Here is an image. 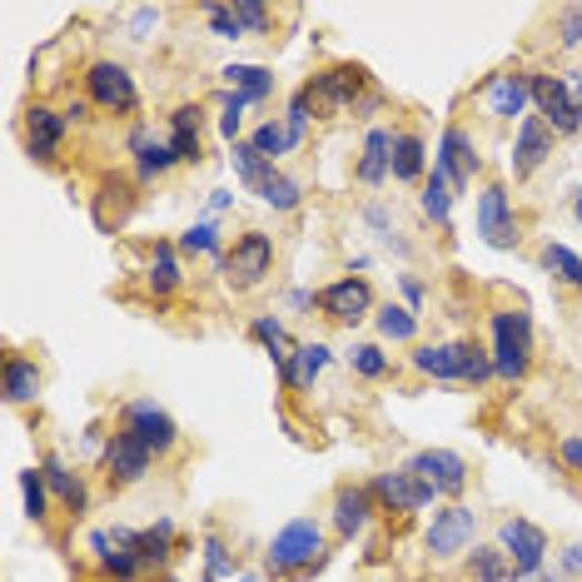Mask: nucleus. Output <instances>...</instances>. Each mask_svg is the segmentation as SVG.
I'll use <instances>...</instances> for the list:
<instances>
[{"instance_id": "obj_1", "label": "nucleus", "mask_w": 582, "mask_h": 582, "mask_svg": "<svg viewBox=\"0 0 582 582\" xmlns=\"http://www.w3.org/2000/svg\"><path fill=\"white\" fill-rule=\"evenodd\" d=\"M489 354H493V374L503 384H523L533 374V354H537V338H533V314L523 304H503V309L489 314Z\"/></svg>"}, {"instance_id": "obj_2", "label": "nucleus", "mask_w": 582, "mask_h": 582, "mask_svg": "<svg viewBox=\"0 0 582 582\" xmlns=\"http://www.w3.org/2000/svg\"><path fill=\"white\" fill-rule=\"evenodd\" d=\"M329 558V533H324L319 517H294L264 548V568L274 578H314Z\"/></svg>"}, {"instance_id": "obj_3", "label": "nucleus", "mask_w": 582, "mask_h": 582, "mask_svg": "<svg viewBox=\"0 0 582 582\" xmlns=\"http://www.w3.org/2000/svg\"><path fill=\"white\" fill-rule=\"evenodd\" d=\"M368 90H374V76H368L364 66H354V60L324 66L304 80V95H309L314 115H324V120H334V115H344V110H358V100H364Z\"/></svg>"}, {"instance_id": "obj_4", "label": "nucleus", "mask_w": 582, "mask_h": 582, "mask_svg": "<svg viewBox=\"0 0 582 582\" xmlns=\"http://www.w3.org/2000/svg\"><path fill=\"white\" fill-rule=\"evenodd\" d=\"M85 100L95 105V110L105 115H135L140 110V85H135V70L125 66V60L115 56H95L90 66H85Z\"/></svg>"}, {"instance_id": "obj_5", "label": "nucleus", "mask_w": 582, "mask_h": 582, "mask_svg": "<svg viewBox=\"0 0 582 582\" xmlns=\"http://www.w3.org/2000/svg\"><path fill=\"white\" fill-rule=\"evenodd\" d=\"M219 274H225V284L235 294H254L259 284H269L274 235H264V229H245V235H235V245H229L225 259H219Z\"/></svg>"}, {"instance_id": "obj_6", "label": "nucleus", "mask_w": 582, "mask_h": 582, "mask_svg": "<svg viewBox=\"0 0 582 582\" xmlns=\"http://www.w3.org/2000/svg\"><path fill=\"white\" fill-rule=\"evenodd\" d=\"M423 548H428L433 563H453V558L473 553L479 548V513L468 503H443L433 513L428 533H423Z\"/></svg>"}, {"instance_id": "obj_7", "label": "nucleus", "mask_w": 582, "mask_h": 582, "mask_svg": "<svg viewBox=\"0 0 582 582\" xmlns=\"http://www.w3.org/2000/svg\"><path fill=\"white\" fill-rule=\"evenodd\" d=\"M433 169H438L443 179L453 185V195H468L473 179L483 175V155H479V140H473V130H463L458 120L443 125L438 145H433Z\"/></svg>"}, {"instance_id": "obj_8", "label": "nucleus", "mask_w": 582, "mask_h": 582, "mask_svg": "<svg viewBox=\"0 0 582 582\" xmlns=\"http://www.w3.org/2000/svg\"><path fill=\"white\" fill-rule=\"evenodd\" d=\"M527 85H533V115L558 135V140H573L582 135V110L568 95L563 76H548V70H527Z\"/></svg>"}, {"instance_id": "obj_9", "label": "nucleus", "mask_w": 582, "mask_h": 582, "mask_svg": "<svg viewBox=\"0 0 582 582\" xmlns=\"http://www.w3.org/2000/svg\"><path fill=\"white\" fill-rule=\"evenodd\" d=\"M404 468L418 473V479L438 493V503H463L468 479H473L468 458H463V453H453V448H418V453H408Z\"/></svg>"}, {"instance_id": "obj_10", "label": "nucleus", "mask_w": 582, "mask_h": 582, "mask_svg": "<svg viewBox=\"0 0 582 582\" xmlns=\"http://www.w3.org/2000/svg\"><path fill=\"white\" fill-rule=\"evenodd\" d=\"M100 468H105V479H110V489H135V483H145L155 473V448L115 423V433L105 438Z\"/></svg>"}, {"instance_id": "obj_11", "label": "nucleus", "mask_w": 582, "mask_h": 582, "mask_svg": "<svg viewBox=\"0 0 582 582\" xmlns=\"http://www.w3.org/2000/svg\"><path fill=\"white\" fill-rule=\"evenodd\" d=\"M479 235L489 249L523 245V215L513 209V195H507L503 179H489V185L479 189Z\"/></svg>"}, {"instance_id": "obj_12", "label": "nucleus", "mask_w": 582, "mask_h": 582, "mask_svg": "<svg viewBox=\"0 0 582 582\" xmlns=\"http://www.w3.org/2000/svg\"><path fill=\"white\" fill-rule=\"evenodd\" d=\"M319 314L338 329H354V324L374 319L378 314V294L368 279H358V274H344V279L324 284L319 289Z\"/></svg>"}, {"instance_id": "obj_13", "label": "nucleus", "mask_w": 582, "mask_h": 582, "mask_svg": "<svg viewBox=\"0 0 582 582\" xmlns=\"http://www.w3.org/2000/svg\"><path fill=\"white\" fill-rule=\"evenodd\" d=\"M66 135H70L66 110H56V105H46V100L26 105V115H20V140H26V155L36 165H56L60 150H66Z\"/></svg>"}, {"instance_id": "obj_14", "label": "nucleus", "mask_w": 582, "mask_h": 582, "mask_svg": "<svg viewBox=\"0 0 582 582\" xmlns=\"http://www.w3.org/2000/svg\"><path fill=\"white\" fill-rule=\"evenodd\" d=\"M368 493H374L378 513H394V517H408V513H423V507L438 503V493L408 468H384L368 479Z\"/></svg>"}, {"instance_id": "obj_15", "label": "nucleus", "mask_w": 582, "mask_h": 582, "mask_svg": "<svg viewBox=\"0 0 582 582\" xmlns=\"http://www.w3.org/2000/svg\"><path fill=\"white\" fill-rule=\"evenodd\" d=\"M499 548L507 553V563H513V573H543L548 568V553H553V543H548V533L533 523V517H503L499 523Z\"/></svg>"}, {"instance_id": "obj_16", "label": "nucleus", "mask_w": 582, "mask_h": 582, "mask_svg": "<svg viewBox=\"0 0 582 582\" xmlns=\"http://www.w3.org/2000/svg\"><path fill=\"white\" fill-rule=\"evenodd\" d=\"M120 428H130L140 443H150L155 458H169V453L179 448V438H185V433H179V423L169 418L155 398H130V404L120 408Z\"/></svg>"}, {"instance_id": "obj_17", "label": "nucleus", "mask_w": 582, "mask_h": 582, "mask_svg": "<svg viewBox=\"0 0 582 582\" xmlns=\"http://www.w3.org/2000/svg\"><path fill=\"white\" fill-rule=\"evenodd\" d=\"M374 517H378V503H374V493H368V483H338L334 499H329L334 537L354 543V537H364L368 527H374Z\"/></svg>"}, {"instance_id": "obj_18", "label": "nucleus", "mask_w": 582, "mask_h": 582, "mask_svg": "<svg viewBox=\"0 0 582 582\" xmlns=\"http://www.w3.org/2000/svg\"><path fill=\"white\" fill-rule=\"evenodd\" d=\"M483 105H489V115L499 125H523L527 120V105H533V85H527V70H499V76H489L483 85Z\"/></svg>"}, {"instance_id": "obj_19", "label": "nucleus", "mask_w": 582, "mask_h": 582, "mask_svg": "<svg viewBox=\"0 0 582 582\" xmlns=\"http://www.w3.org/2000/svg\"><path fill=\"white\" fill-rule=\"evenodd\" d=\"M553 155H558V135L548 130L537 115H527V120L517 125V135H513V155H507V160H513V179H517V185L533 179L537 169L553 160Z\"/></svg>"}, {"instance_id": "obj_20", "label": "nucleus", "mask_w": 582, "mask_h": 582, "mask_svg": "<svg viewBox=\"0 0 582 582\" xmlns=\"http://www.w3.org/2000/svg\"><path fill=\"white\" fill-rule=\"evenodd\" d=\"M169 150H175L179 165H199L205 160V105L189 100V105H175L169 110Z\"/></svg>"}, {"instance_id": "obj_21", "label": "nucleus", "mask_w": 582, "mask_h": 582, "mask_svg": "<svg viewBox=\"0 0 582 582\" xmlns=\"http://www.w3.org/2000/svg\"><path fill=\"white\" fill-rule=\"evenodd\" d=\"M354 179L364 189H378V185L394 179V130H388V125H368L364 150H358V165H354Z\"/></svg>"}, {"instance_id": "obj_22", "label": "nucleus", "mask_w": 582, "mask_h": 582, "mask_svg": "<svg viewBox=\"0 0 582 582\" xmlns=\"http://www.w3.org/2000/svg\"><path fill=\"white\" fill-rule=\"evenodd\" d=\"M0 394H6L10 408H30L40 404V394H46V374H40L36 358L26 354H6V364H0Z\"/></svg>"}, {"instance_id": "obj_23", "label": "nucleus", "mask_w": 582, "mask_h": 582, "mask_svg": "<svg viewBox=\"0 0 582 582\" xmlns=\"http://www.w3.org/2000/svg\"><path fill=\"white\" fill-rule=\"evenodd\" d=\"M125 150L135 155V179H140V185H155V179H165L169 169L179 165L169 140H155L150 125H135V130L125 135Z\"/></svg>"}, {"instance_id": "obj_24", "label": "nucleus", "mask_w": 582, "mask_h": 582, "mask_svg": "<svg viewBox=\"0 0 582 582\" xmlns=\"http://www.w3.org/2000/svg\"><path fill=\"white\" fill-rule=\"evenodd\" d=\"M40 473H46V483H50V499L66 507L70 517L90 513V489H85V473L70 468L60 453H46V458H40Z\"/></svg>"}, {"instance_id": "obj_25", "label": "nucleus", "mask_w": 582, "mask_h": 582, "mask_svg": "<svg viewBox=\"0 0 582 582\" xmlns=\"http://www.w3.org/2000/svg\"><path fill=\"white\" fill-rule=\"evenodd\" d=\"M408 364L433 384H463V338H443V344H418Z\"/></svg>"}, {"instance_id": "obj_26", "label": "nucleus", "mask_w": 582, "mask_h": 582, "mask_svg": "<svg viewBox=\"0 0 582 582\" xmlns=\"http://www.w3.org/2000/svg\"><path fill=\"white\" fill-rule=\"evenodd\" d=\"M145 289L155 299H169V294L185 289V264H179V239H155L150 264H145Z\"/></svg>"}, {"instance_id": "obj_27", "label": "nucleus", "mask_w": 582, "mask_h": 582, "mask_svg": "<svg viewBox=\"0 0 582 582\" xmlns=\"http://www.w3.org/2000/svg\"><path fill=\"white\" fill-rule=\"evenodd\" d=\"M329 358H334V348L319 344V338H309V344L294 348V358L279 368V384L289 388V394H304V388H314V378L329 368Z\"/></svg>"}, {"instance_id": "obj_28", "label": "nucleus", "mask_w": 582, "mask_h": 582, "mask_svg": "<svg viewBox=\"0 0 582 582\" xmlns=\"http://www.w3.org/2000/svg\"><path fill=\"white\" fill-rule=\"evenodd\" d=\"M433 155H428V145H423V135L418 130H394V179L398 185H418L423 189V179H428V165Z\"/></svg>"}, {"instance_id": "obj_29", "label": "nucleus", "mask_w": 582, "mask_h": 582, "mask_svg": "<svg viewBox=\"0 0 582 582\" xmlns=\"http://www.w3.org/2000/svg\"><path fill=\"white\" fill-rule=\"evenodd\" d=\"M537 264L548 269V279H553L558 289L582 294V254H578V249H568V245H558V239H548V245L537 249Z\"/></svg>"}, {"instance_id": "obj_30", "label": "nucleus", "mask_w": 582, "mask_h": 582, "mask_svg": "<svg viewBox=\"0 0 582 582\" xmlns=\"http://www.w3.org/2000/svg\"><path fill=\"white\" fill-rule=\"evenodd\" d=\"M453 205H458L453 185L438 175V169H428V179H423V189H418V209H423V219H428L433 229H448V225H453Z\"/></svg>"}, {"instance_id": "obj_31", "label": "nucleus", "mask_w": 582, "mask_h": 582, "mask_svg": "<svg viewBox=\"0 0 582 582\" xmlns=\"http://www.w3.org/2000/svg\"><path fill=\"white\" fill-rule=\"evenodd\" d=\"M219 80H225V90L245 95L249 105H264V100L274 95V70H264V66H245V60L225 66V70H219Z\"/></svg>"}, {"instance_id": "obj_32", "label": "nucleus", "mask_w": 582, "mask_h": 582, "mask_svg": "<svg viewBox=\"0 0 582 582\" xmlns=\"http://www.w3.org/2000/svg\"><path fill=\"white\" fill-rule=\"evenodd\" d=\"M249 338L274 358V368H284L294 358V348H299L289 338V329H284V319H274V314H254V319H249Z\"/></svg>"}, {"instance_id": "obj_33", "label": "nucleus", "mask_w": 582, "mask_h": 582, "mask_svg": "<svg viewBox=\"0 0 582 582\" xmlns=\"http://www.w3.org/2000/svg\"><path fill=\"white\" fill-rule=\"evenodd\" d=\"M374 329H378V344H414L418 338V314L408 304H378L374 314Z\"/></svg>"}, {"instance_id": "obj_34", "label": "nucleus", "mask_w": 582, "mask_h": 582, "mask_svg": "<svg viewBox=\"0 0 582 582\" xmlns=\"http://www.w3.org/2000/svg\"><path fill=\"white\" fill-rule=\"evenodd\" d=\"M140 558L150 573H165L175 558V517H155V527H140Z\"/></svg>"}, {"instance_id": "obj_35", "label": "nucleus", "mask_w": 582, "mask_h": 582, "mask_svg": "<svg viewBox=\"0 0 582 582\" xmlns=\"http://www.w3.org/2000/svg\"><path fill=\"white\" fill-rule=\"evenodd\" d=\"M344 358H348V368H354V378H364V384H384V378L394 374V358H388L384 344H374V338H358Z\"/></svg>"}, {"instance_id": "obj_36", "label": "nucleus", "mask_w": 582, "mask_h": 582, "mask_svg": "<svg viewBox=\"0 0 582 582\" xmlns=\"http://www.w3.org/2000/svg\"><path fill=\"white\" fill-rule=\"evenodd\" d=\"M229 160H235V175H239V185H245L249 195H259V189L269 185V175H274V169H279V165H274V160H264V155L254 150L249 140L229 145Z\"/></svg>"}, {"instance_id": "obj_37", "label": "nucleus", "mask_w": 582, "mask_h": 582, "mask_svg": "<svg viewBox=\"0 0 582 582\" xmlns=\"http://www.w3.org/2000/svg\"><path fill=\"white\" fill-rule=\"evenodd\" d=\"M468 578L473 582H513V563H507V553L499 543H479L468 553Z\"/></svg>"}, {"instance_id": "obj_38", "label": "nucleus", "mask_w": 582, "mask_h": 582, "mask_svg": "<svg viewBox=\"0 0 582 582\" xmlns=\"http://www.w3.org/2000/svg\"><path fill=\"white\" fill-rule=\"evenodd\" d=\"M225 235H219V225L215 219H195V225L185 229V235H179V254H205V259H225Z\"/></svg>"}, {"instance_id": "obj_39", "label": "nucleus", "mask_w": 582, "mask_h": 582, "mask_svg": "<svg viewBox=\"0 0 582 582\" xmlns=\"http://www.w3.org/2000/svg\"><path fill=\"white\" fill-rule=\"evenodd\" d=\"M259 199L274 209V215H294V209L304 205V179L284 175V169H274V175H269V185L259 189Z\"/></svg>"}, {"instance_id": "obj_40", "label": "nucleus", "mask_w": 582, "mask_h": 582, "mask_svg": "<svg viewBox=\"0 0 582 582\" xmlns=\"http://www.w3.org/2000/svg\"><path fill=\"white\" fill-rule=\"evenodd\" d=\"M20 499H26L30 523H40V527L50 523V503H56V499H50V483H46V473H40V463L20 473Z\"/></svg>"}, {"instance_id": "obj_41", "label": "nucleus", "mask_w": 582, "mask_h": 582, "mask_svg": "<svg viewBox=\"0 0 582 582\" xmlns=\"http://www.w3.org/2000/svg\"><path fill=\"white\" fill-rule=\"evenodd\" d=\"M249 145L264 155V160H274V165H279L284 155H294V140H289V130H284L279 115H274V120H264V125H254Z\"/></svg>"}, {"instance_id": "obj_42", "label": "nucleus", "mask_w": 582, "mask_h": 582, "mask_svg": "<svg viewBox=\"0 0 582 582\" xmlns=\"http://www.w3.org/2000/svg\"><path fill=\"white\" fill-rule=\"evenodd\" d=\"M284 130H289V140H294V150H299L304 140H309V125H314V105H309V95H304V85L289 95V105H284Z\"/></svg>"}, {"instance_id": "obj_43", "label": "nucleus", "mask_w": 582, "mask_h": 582, "mask_svg": "<svg viewBox=\"0 0 582 582\" xmlns=\"http://www.w3.org/2000/svg\"><path fill=\"white\" fill-rule=\"evenodd\" d=\"M493 354H489V344H479V338H463V384H473V388H483V384H493Z\"/></svg>"}, {"instance_id": "obj_44", "label": "nucleus", "mask_w": 582, "mask_h": 582, "mask_svg": "<svg viewBox=\"0 0 582 582\" xmlns=\"http://www.w3.org/2000/svg\"><path fill=\"white\" fill-rule=\"evenodd\" d=\"M199 553H205V578H209V582H235V558H229L225 537H219L215 527H209V533H205Z\"/></svg>"}, {"instance_id": "obj_45", "label": "nucleus", "mask_w": 582, "mask_h": 582, "mask_svg": "<svg viewBox=\"0 0 582 582\" xmlns=\"http://www.w3.org/2000/svg\"><path fill=\"white\" fill-rule=\"evenodd\" d=\"M235 16L245 26V36H269L274 30V10L264 0H235Z\"/></svg>"}, {"instance_id": "obj_46", "label": "nucleus", "mask_w": 582, "mask_h": 582, "mask_svg": "<svg viewBox=\"0 0 582 582\" xmlns=\"http://www.w3.org/2000/svg\"><path fill=\"white\" fill-rule=\"evenodd\" d=\"M205 26H209V36H219V40H245V26H239L235 6H205Z\"/></svg>"}, {"instance_id": "obj_47", "label": "nucleus", "mask_w": 582, "mask_h": 582, "mask_svg": "<svg viewBox=\"0 0 582 582\" xmlns=\"http://www.w3.org/2000/svg\"><path fill=\"white\" fill-rule=\"evenodd\" d=\"M364 225L374 229V239H378V245L398 235V225H394V209H388L384 199H374V205H364Z\"/></svg>"}, {"instance_id": "obj_48", "label": "nucleus", "mask_w": 582, "mask_h": 582, "mask_svg": "<svg viewBox=\"0 0 582 582\" xmlns=\"http://www.w3.org/2000/svg\"><path fill=\"white\" fill-rule=\"evenodd\" d=\"M160 20H165V10H160V6H140V10H130V40H155Z\"/></svg>"}, {"instance_id": "obj_49", "label": "nucleus", "mask_w": 582, "mask_h": 582, "mask_svg": "<svg viewBox=\"0 0 582 582\" xmlns=\"http://www.w3.org/2000/svg\"><path fill=\"white\" fill-rule=\"evenodd\" d=\"M558 46H582V6H568L563 16H558Z\"/></svg>"}, {"instance_id": "obj_50", "label": "nucleus", "mask_w": 582, "mask_h": 582, "mask_svg": "<svg viewBox=\"0 0 582 582\" xmlns=\"http://www.w3.org/2000/svg\"><path fill=\"white\" fill-rule=\"evenodd\" d=\"M558 463H563L573 479H582V433H563V438H558Z\"/></svg>"}, {"instance_id": "obj_51", "label": "nucleus", "mask_w": 582, "mask_h": 582, "mask_svg": "<svg viewBox=\"0 0 582 582\" xmlns=\"http://www.w3.org/2000/svg\"><path fill=\"white\" fill-rule=\"evenodd\" d=\"M398 294H404V304L414 314H423V304H428V284H423L418 274H398Z\"/></svg>"}, {"instance_id": "obj_52", "label": "nucleus", "mask_w": 582, "mask_h": 582, "mask_svg": "<svg viewBox=\"0 0 582 582\" xmlns=\"http://www.w3.org/2000/svg\"><path fill=\"white\" fill-rule=\"evenodd\" d=\"M558 573H563V578H582V543H568L563 548V553H558Z\"/></svg>"}, {"instance_id": "obj_53", "label": "nucleus", "mask_w": 582, "mask_h": 582, "mask_svg": "<svg viewBox=\"0 0 582 582\" xmlns=\"http://www.w3.org/2000/svg\"><path fill=\"white\" fill-rule=\"evenodd\" d=\"M284 309H289V314H309V309H319V294H309V289H289V294H284Z\"/></svg>"}, {"instance_id": "obj_54", "label": "nucleus", "mask_w": 582, "mask_h": 582, "mask_svg": "<svg viewBox=\"0 0 582 582\" xmlns=\"http://www.w3.org/2000/svg\"><path fill=\"white\" fill-rule=\"evenodd\" d=\"M66 120H70V125H85V120H90V100H85V95H70V100H66Z\"/></svg>"}, {"instance_id": "obj_55", "label": "nucleus", "mask_w": 582, "mask_h": 582, "mask_svg": "<svg viewBox=\"0 0 582 582\" xmlns=\"http://www.w3.org/2000/svg\"><path fill=\"white\" fill-rule=\"evenodd\" d=\"M384 105H388V95H384V90H368L364 100H358V110H354V115H358V120H368V115L384 110Z\"/></svg>"}, {"instance_id": "obj_56", "label": "nucleus", "mask_w": 582, "mask_h": 582, "mask_svg": "<svg viewBox=\"0 0 582 582\" xmlns=\"http://www.w3.org/2000/svg\"><path fill=\"white\" fill-rule=\"evenodd\" d=\"M563 80H568V95H573V100H578V110H582V66H573Z\"/></svg>"}, {"instance_id": "obj_57", "label": "nucleus", "mask_w": 582, "mask_h": 582, "mask_svg": "<svg viewBox=\"0 0 582 582\" xmlns=\"http://www.w3.org/2000/svg\"><path fill=\"white\" fill-rule=\"evenodd\" d=\"M229 199H235V195H229V189H209V215H219V209H229Z\"/></svg>"}, {"instance_id": "obj_58", "label": "nucleus", "mask_w": 582, "mask_h": 582, "mask_svg": "<svg viewBox=\"0 0 582 582\" xmlns=\"http://www.w3.org/2000/svg\"><path fill=\"white\" fill-rule=\"evenodd\" d=\"M573 219H578V225H582V189H578V195H573Z\"/></svg>"}, {"instance_id": "obj_59", "label": "nucleus", "mask_w": 582, "mask_h": 582, "mask_svg": "<svg viewBox=\"0 0 582 582\" xmlns=\"http://www.w3.org/2000/svg\"><path fill=\"white\" fill-rule=\"evenodd\" d=\"M235 582H254V578H235Z\"/></svg>"}, {"instance_id": "obj_60", "label": "nucleus", "mask_w": 582, "mask_h": 582, "mask_svg": "<svg viewBox=\"0 0 582 582\" xmlns=\"http://www.w3.org/2000/svg\"><path fill=\"white\" fill-rule=\"evenodd\" d=\"M105 582H110V578H105Z\"/></svg>"}]
</instances>
